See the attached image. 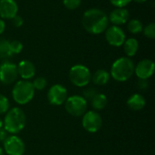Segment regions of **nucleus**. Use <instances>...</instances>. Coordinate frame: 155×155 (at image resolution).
Wrapping results in <instances>:
<instances>
[{"label": "nucleus", "mask_w": 155, "mask_h": 155, "mask_svg": "<svg viewBox=\"0 0 155 155\" xmlns=\"http://www.w3.org/2000/svg\"><path fill=\"white\" fill-rule=\"evenodd\" d=\"M82 25L88 33L99 35L107 29L109 20L107 15L103 10L98 8H90L84 13Z\"/></svg>", "instance_id": "f257e3e1"}, {"label": "nucleus", "mask_w": 155, "mask_h": 155, "mask_svg": "<svg viewBox=\"0 0 155 155\" xmlns=\"http://www.w3.org/2000/svg\"><path fill=\"white\" fill-rule=\"evenodd\" d=\"M26 117L23 110L19 107H14L6 112L4 119V127L7 133L17 134L22 131L25 125Z\"/></svg>", "instance_id": "f03ea898"}, {"label": "nucleus", "mask_w": 155, "mask_h": 155, "mask_svg": "<svg viewBox=\"0 0 155 155\" xmlns=\"http://www.w3.org/2000/svg\"><path fill=\"white\" fill-rule=\"evenodd\" d=\"M134 64L129 57H121L117 59L112 65V77L118 82H125L132 77L134 73Z\"/></svg>", "instance_id": "7ed1b4c3"}, {"label": "nucleus", "mask_w": 155, "mask_h": 155, "mask_svg": "<svg viewBox=\"0 0 155 155\" xmlns=\"http://www.w3.org/2000/svg\"><path fill=\"white\" fill-rule=\"evenodd\" d=\"M35 95V88L33 84L27 80L18 81L12 90V96L18 104H28Z\"/></svg>", "instance_id": "20e7f679"}, {"label": "nucleus", "mask_w": 155, "mask_h": 155, "mask_svg": "<svg viewBox=\"0 0 155 155\" xmlns=\"http://www.w3.org/2000/svg\"><path fill=\"white\" fill-rule=\"evenodd\" d=\"M91 77L90 70L83 64H75L69 71V79L77 87L86 86L90 83Z\"/></svg>", "instance_id": "39448f33"}, {"label": "nucleus", "mask_w": 155, "mask_h": 155, "mask_svg": "<svg viewBox=\"0 0 155 155\" xmlns=\"http://www.w3.org/2000/svg\"><path fill=\"white\" fill-rule=\"evenodd\" d=\"M64 107L69 114L75 117L83 116L87 112V101L81 95H73L67 97Z\"/></svg>", "instance_id": "423d86ee"}, {"label": "nucleus", "mask_w": 155, "mask_h": 155, "mask_svg": "<svg viewBox=\"0 0 155 155\" xmlns=\"http://www.w3.org/2000/svg\"><path fill=\"white\" fill-rule=\"evenodd\" d=\"M82 124L85 131L89 133H96L101 129L103 120L97 112L88 111L83 115Z\"/></svg>", "instance_id": "0eeeda50"}, {"label": "nucleus", "mask_w": 155, "mask_h": 155, "mask_svg": "<svg viewBox=\"0 0 155 155\" xmlns=\"http://www.w3.org/2000/svg\"><path fill=\"white\" fill-rule=\"evenodd\" d=\"M18 77L17 66L12 62L5 61L0 64V82L4 84H11Z\"/></svg>", "instance_id": "6e6552de"}, {"label": "nucleus", "mask_w": 155, "mask_h": 155, "mask_svg": "<svg viewBox=\"0 0 155 155\" xmlns=\"http://www.w3.org/2000/svg\"><path fill=\"white\" fill-rule=\"evenodd\" d=\"M3 143L4 149L8 155H23L25 153V145L18 136H7Z\"/></svg>", "instance_id": "1a4fd4ad"}, {"label": "nucleus", "mask_w": 155, "mask_h": 155, "mask_svg": "<svg viewBox=\"0 0 155 155\" xmlns=\"http://www.w3.org/2000/svg\"><path fill=\"white\" fill-rule=\"evenodd\" d=\"M105 39L110 45L119 47L124 45V41L126 40V35L121 27L117 25H112L107 27L105 30Z\"/></svg>", "instance_id": "9d476101"}, {"label": "nucleus", "mask_w": 155, "mask_h": 155, "mask_svg": "<svg viewBox=\"0 0 155 155\" xmlns=\"http://www.w3.org/2000/svg\"><path fill=\"white\" fill-rule=\"evenodd\" d=\"M48 102L53 105H61L67 99V90L61 84L53 85L47 93Z\"/></svg>", "instance_id": "9b49d317"}, {"label": "nucleus", "mask_w": 155, "mask_h": 155, "mask_svg": "<svg viewBox=\"0 0 155 155\" xmlns=\"http://www.w3.org/2000/svg\"><path fill=\"white\" fill-rule=\"evenodd\" d=\"M155 64L150 59H143L134 67V73L139 79H149L154 73Z\"/></svg>", "instance_id": "f8f14e48"}, {"label": "nucleus", "mask_w": 155, "mask_h": 155, "mask_svg": "<svg viewBox=\"0 0 155 155\" xmlns=\"http://www.w3.org/2000/svg\"><path fill=\"white\" fill-rule=\"evenodd\" d=\"M17 12L18 5L15 0H0V16L3 19H12Z\"/></svg>", "instance_id": "ddd939ff"}, {"label": "nucleus", "mask_w": 155, "mask_h": 155, "mask_svg": "<svg viewBox=\"0 0 155 155\" xmlns=\"http://www.w3.org/2000/svg\"><path fill=\"white\" fill-rule=\"evenodd\" d=\"M129 15H130L129 11L126 8L116 7L110 13L108 16V20L114 25L119 26L121 25H124L128 21Z\"/></svg>", "instance_id": "4468645a"}, {"label": "nucleus", "mask_w": 155, "mask_h": 155, "mask_svg": "<svg viewBox=\"0 0 155 155\" xmlns=\"http://www.w3.org/2000/svg\"><path fill=\"white\" fill-rule=\"evenodd\" d=\"M17 66V73L18 75L24 80L31 79L35 74V67L34 64L28 60H23L21 61Z\"/></svg>", "instance_id": "2eb2a0df"}, {"label": "nucleus", "mask_w": 155, "mask_h": 155, "mask_svg": "<svg viewBox=\"0 0 155 155\" xmlns=\"http://www.w3.org/2000/svg\"><path fill=\"white\" fill-rule=\"evenodd\" d=\"M145 99L140 94H134L127 100L128 107L133 111H140L145 106Z\"/></svg>", "instance_id": "dca6fc26"}, {"label": "nucleus", "mask_w": 155, "mask_h": 155, "mask_svg": "<svg viewBox=\"0 0 155 155\" xmlns=\"http://www.w3.org/2000/svg\"><path fill=\"white\" fill-rule=\"evenodd\" d=\"M110 74L106 70L99 69L92 75L91 80H93L94 84L96 85H104L110 80Z\"/></svg>", "instance_id": "f3484780"}, {"label": "nucleus", "mask_w": 155, "mask_h": 155, "mask_svg": "<svg viewBox=\"0 0 155 155\" xmlns=\"http://www.w3.org/2000/svg\"><path fill=\"white\" fill-rule=\"evenodd\" d=\"M124 50L127 56L132 57L135 55L139 49V43L135 38H129L124 41Z\"/></svg>", "instance_id": "a211bd4d"}, {"label": "nucleus", "mask_w": 155, "mask_h": 155, "mask_svg": "<svg viewBox=\"0 0 155 155\" xmlns=\"http://www.w3.org/2000/svg\"><path fill=\"white\" fill-rule=\"evenodd\" d=\"M95 110H103L107 105V98L104 94L97 93L90 101Z\"/></svg>", "instance_id": "6ab92c4d"}, {"label": "nucleus", "mask_w": 155, "mask_h": 155, "mask_svg": "<svg viewBox=\"0 0 155 155\" xmlns=\"http://www.w3.org/2000/svg\"><path fill=\"white\" fill-rule=\"evenodd\" d=\"M13 55L10 49V42L6 39H0V58L6 59Z\"/></svg>", "instance_id": "aec40b11"}, {"label": "nucleus", "mask_w": 155, "mask_h": 155, "mask_svg": "<svg viewBox=\"0 0 155 155\" xmlns=\"http://www.w3.org/2000/svg\"><path fill=\"white\" fill-rule=\"evenodd\" d=\"M127 28L132 34H139L143 31V26L140 20L132 19L131 21H129V23L127 25Z\"/></svg>", "instance_id": "412c9836"}, {"label": "nucleus", "mask_w": 155, "mask_h": 155, "mask_svg": "<svg viewBox=\"0 0 155 155\" xmlns=\"http://www.w3.org/2000/svg\"><path fill=\"white\" fill-rule=\"evenodd\" d=\"M32 84H33V86H34L35 90L43 91L47 85V81H46V79L45 77L39 76V77H36Z\"/></svg>", "instance_id": "4be33fe9"}, {"label": "nucleus", "mask_w": 155, "mask_h": 155, "mask_svg": "<svg viewBox=\"0 0 155 155\" xmlns=\"http://www.w3.org/2000/svg\"><path fill=\"white\" fill-rule=\"evenodd\" d=\"M143 34L146 37L150 39H154L155 38V24L154 23H150L147 25L143 29Z\"/></svg>", "instance_id": "5701e85b"}, {"label": "nucleus", "mask_w": 155, "mask_h": 155, "mask_svg": "<svg viewBox=\"0 0 155 155\" xmlns=\"http://www.w3.org/2000/svg\"><path fill=\"white\" fill-rule=\"evenodd\" d=\"M10 49L12 54H20L23 50V44L18 40H13L10 42Z\"/></svg>", "instance_id": "b1692460"}, {"label": "nucleus", "mask_w": 155, "mask_h": 155, "mask_svg": "<svg viewBox=\"0 0 155 155\" xmlns=\"http://www.w3.org/2000/svg\"><path fill=\"white\" fill-rule=\"evenodd\" d=\"M9 110V101L5 96L0 94V114H5Z\"/></svg>", "instance_id": "393cba45"}, {"label": "nucleus", "mask_w": 155, "mask_h": 155, "mask_svg": "<svg viewBox=\"0 0 155 155\" xmlns=\"http://www.w3.org/2000/svg\"><path fill=\"white\" fill-rule=\"evenodd\" d=\"M82 0H64V5L70 10H74L81 5Z\"/></svg>", "instance_id": "a878e982"}, {"label": "nucleus", "mask_w": 155, "mask_h": 155, "mask_svg": "<svg viewBox=\"0 0 155 155\" xmlns=\"http://www.w3.org/2000/svg\"><path fill=\"white\" fill-rule=\"evenodd\" d=\"M97 90L95 88H93V87H90V88H87L84 91L83 93V97L86 100V101H91L93 99V97L97 94Z\"/></svg>", "instance_id": "bb28decb"}, {"label": "nucleus", "mask_w": 155, "mask_h": 155, "mask_svg": "<svg viewBox=\"0 0 155 155\" xmlns=\"http://www.w3.org/2000/svg\"><path fill=\"white\" fill-rule=\"evenodd\" d=\"M133 0H110L111 4L116 7H124Z\"/></svg>", "instance_id": "cd10ccee"}, {"label": "nucleus", "mask_w": 155, "mask_h": 155, "mask_svg": "<svg viewBox=\"0 0 155 155\" xmlns=\"http://www.w3.org/2000/svg\"><path fill=\"white\" fill-rule=\"evenodd\" d=\"M12 22H13V25H14L15 27H20V26H22L23 24H24L23 18H22L20 15H16L15 16H14V17L12 18Z\"/></svg>", "instance_id": "c85d7f7f"}, {"label": "nucleus", "mask_w": 155, "mask_h": 155, "mask_svg": "<svg viewBox=\"0 0 155 155\" xmlns=\"http://www.w3.org/2000/svg\"><path fill=\"white\" fill-rule=\"evenodd\" d=\"M148 86H149V84H148L147 79H139V81H138V87H139L140 89L144 90V89H146Z\"/></svg>", "instance_id": "c756f323"}, {"label": "nucleus", "mask_w": 155, "mask_h": 155, "mask_svg": "<svg viewBox=\"0 0 155 155\" xmlns=\"http://www.w3.org/2000/svg\"><path fill=\"white\" fill-rule=\"evenodd\" d=\"M7 137V132L5 129H0V143L4 142L5 140V138Z\"/></svg>", "instance_id": "7c9ffc66"}, {"label": "nucleus", "mask_w": 155, "mask_h": 155, "mask_svg": "<svg viewBox=\"0 0 155 155\" xmlns=\"http://www.w3.org/2000/svg\"><path fill=\"white\" fill-rule=\"evenodd\" d=\"M5 28V24L3 21V19H0V35L4 33Z\"/></svg>", "instance_id": "2f4dec72"}, {"label": "nucleus", "mask_w": 155, "mask_h": 155, "mask_svg": "<svg viewBox=\"0 0 155 155\" xmlns=\"http://www.w3.org/2000/svg\"><path fill=\"white\" fill-rule=\"evenodd\" d=\"M134 2H137V3H143V2H145L146 0H134Z\"/></svg>", "instance_id": "473e14b6"}, {"label": "nucleus", "mask_w": 155, "mask_h": 155, "mask_svg": "<svg viewBox=\"0 0 155 155\" xmlns=\"http://www.w3.org/2000/svg\"><path fill=\"white\" fill-rule=\"evenodd\" d=\"M3 125H4V123H3V120H2V119L0 118V129H1L2 127H3Z\"/></svg>", "instance_id": "72a5a7b5"}, {"label": "nucleus", "mask_w": 155, "mask_h": 155, "mask_svg": "<svg viewBox=\"0 0 155 155\" xmlns=\"http://www.w3.org/2000/svg\"><path fill=\"white\" fill-rule=\"evenodd\" d=\"M0 155H4V152H3V149L0 147Z\"/></svg>", "instance_id": "f704fd0d"}]
</instances>
